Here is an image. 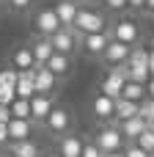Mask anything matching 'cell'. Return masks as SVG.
Here are the masks:
<instances>
[{
	"label": "cell",
	"instance_id": "6da1fadb",
	"mask_svg": "<svg viewBox=\"0 0 154 157\" xmlns=\"http://www.w3.org/2000/svg\"><path fill=\"white\" fill-rule=\"evenodd\" d=\"M72 30L77 36H88V33H102L107 30V19L102 11H91V8H80L74 22H72Z\"/></svg>",
	"mask_w": 154,
	"mask_h": 157
},
{
	"label": "cell",
	"instance_id": "7a4b0ae2",
	"mask_svg": "<svg viewBox=\"0 0 154 157\" xmlns=\"http://www.w3.org/2000/svg\"><path fill=\"white\" fill-rule=\"evenodd\" d=\"M94 144H96L105 155H107V152H121V149L127 146V141H124V135H121V130H118L116 121H113V124H105V127L96 132Z\"/></svg>",
	"mask_w": 154,
	"mask_h": 157
},
{
	"label": "cell",
	"instance_id": "3957f363",
	"mask_svg": "<svg viewBox=\"0 0 154 157\" xmlns=\"http://www.w3.org/2000/svg\"><path fill=\"white\" fill-rule=\"evenodd\" d=\"M44 124H47V130L52 132V135H66L69 132V127H72V113L63 108V105H52V110H50V116L44 119Z\"/></svg>",
	"mask_w": 154,
	"mask_h": 157
},
{
	"label": "cell",
	"instance_id": "277c9868",
	"mask_svg": "<svg viewBox=\"0 0 154 157\" xmlns=\"http://www.w3.org/2000/svg\"><path fill=\"white\" fill-rule=\"evenodd\" d=\"M33 28H36V36H52L55 30H61L63 25H61V19H58V14H55V8H41L36 17H33Z\"/></svg>",
	"mask_w": 154,
	"mask_h": 157
},
{
	"label": "cell",
	"instance_id": "5b68a950",
	"mask_svg": "<svg viewBox=\"0 0 154 157\" xmlns=\"http://www.w3.org/2000/svg\"><path fill=\"white\" fill-rule=\"evenodd\" d=\"M50 41H52V50H55V52L72 55V52H74V47L83 41V36H77L72 28H61V30H55V33L50 36Z\"/></svg>",
	"mask_w": 154,
	"mask_h": 157
},
{
	"label": "cell",
	"instance_id": "8992f818",
	"mask_svg": "<svg viewBox=\"0 0 154 157\" xmlns=\"http://www.w3.org/2000/svg\"><path fill=\"white\" fill-rule=\"evenodd\" d=\"M130 52H132V47H130V44H124V41H116V39H110L107 50L102 52V61H105V63H107V69H110V66L127 63V61H130Z\"/></svg>",
	"mask_w": 154,
	"mask_h": 157
},
{
	"label": "cell",
	"instance_id": "52a82bcc",
	"mask_svg": "<svg viewBox=\"0 0 154 157\" xmlns=\"http://www.w3.org/2000/svg\"><path fill=\"white\" fill-rule=\"evenodd\" d=\"M52 105H55V97L52 94H33L30 97V121L44 124V119L50 116Z\"/></svg>",
	"mask_w": 154,
	"mask_h": 157
},
{
	"label": "cell",
	"instance_id": "ba28073f",
	"mask_svg": "<svg viewBox=\"0 0 154 157\" xmlns=\"http://www.w3.org/2000/svg\"><path fill=\"white\" fill-rule=\"evenodd\" d=\"M110 36H113L116 41H124V44L132 47V44L138 41V36H141V28H138V22H132V19H118V22L113 25Z\"/></svg>",
	"mask_w": 154,
	"mask_h": 157
},
{
	"label": "cell",
	"instance_id": "9c48e42d",
	"mask_svg": "<svg viewBox=\"0 0 154 157\" xmlns=\"http://www.w3.org/2000/svg\"><path fill=\"white\" fill-rule=\"evenodd\" d=\"M110 30H102V33H88V36H83V52L85 55H99L102 58V52L107 50V44H110Z\"/></svg>",
	"mask_w": 154,
	"mask_h": 157
},
{
	"label": "cell",
	"instance_id": "30bf717a",
	"mask_svg": "<svg viewBox=\"0 0 154 157\" xmlns=\"http://www.w3.org/2000/svg\"><path fill=\"white\" fill-rule=\"evenodd\" d=\"M36 69H25V72H19L17 75V86H14V91H17V97L19 99H30L33 94H36Z\"/></svg>",
	"mask_w": 154,
	"mask_h": 157
},
{
	"label": "cell",
	"instance_id": "8fae6325",
	"mask_svg": "<svg viewBox=\"0 0 154 157\" xmlns=\"http://www.w3.org/2000/svg\"><path fill=\"white\" fill-rule=\"evenodd\" d=\"M146 127H149V124H146V119H141V116H132V119L118 121V130H121V135H124V141H127V144H135V141H138V135H141Z\"/></svg>",
	"mask_w": 154,
	"mask_h": 157
},
{
	"label": "cell",
	"instance_id": "7c38bea8",
	"mask_svg": "<svg viewBox=\"0 0 154 157\" xmlns=\"http://www.w3.org/2000/svg\"><path fill=\"white\" fill-rule=\"evenodd\" d=\"M83 144H85V141H83L80 135L66 132V135H61V141H58V155L61 157H80Z\"/></svg>",
	"mask_w": 154,
	"mask_h": 157
},
{
	"label": "cell",
	"instance_id": "4fadbf2b",
	"mask_svg": "<svg viewBox=\"0 0 154 157\" xmlns=\"http://www.w3.org/2000/svg\"><path fill=\"white\" fill-rule=\"evenodd\" d=\"M30 52H33V58H36V66H44L55 50H52V41H50L47 36H36L33 44H30Z\"/></svg>",
	"mask_w": 154,
	"mask_h": 157
},
{
	"label": "cell",
	"instance_id": "5bb4252c",
	"mask_svg": "<svg viewBox=\"0 0 154 157\" xmlns=\"http://www.w3.org/2000/svg\"><path fill=\"white\" fill-rule=\"evenodd\" d=\"M44 66H47V69H50V72H52L58 80H61V77H66V75L72 72V55H63V52H52V55H50V61H47Z\"/></svg>",
	"mask_w": 154,
	"mask_h": 157
},
{
	"label": "cell",
	"instance_id": "9a60e30c",
	"mask_svg": "<svg viewBox=\"0 0 154 157\" xmlns=\"http://www.w3.org/2000/svg\"><path fill=\"white\" fill-rule=\"evenodd\" d=\"M36 94H52L58 86V77L47 69V66H36Z\"/></svg>",
	"mask_w": 154,
	"mask_h": 157
},
{
	"label": "cell",
	"instance_id": "2e32d148",
	"mask_svg": "<svg viewBox=\"0 0 154 157\" xmlns=\"http://www.w3.org/2000/svg\"><path fill=\"white\" fill-rule=\"evenodd\" d=\"M113 105H116V99H110V97H105V94H96V97L91 99V110H94V116H96L99 121H110V119H113Z\"/></svg>",
	"mask_w": 154,
	"mask_h": 157
},
{
	"label": "cell",
	"instance_id": "e0dca14e",
	"mask_svg": "<svg viewBox=\"0 0 154 157\" xmlns=\"http://www.w3.org/2000/svg\"><path fill=\"white\" fill-rule=\"evenodd\" d=\"M8 152L14 157H41V146L36 144V141H11L8 146H6Z\"/></svg>",
	"mask_w": 154,
	"mask_h": 157
},
{
	"label": "cell",
	"instance_id": "ac0fdd59",
	"mask_svg": "<svg viewBox=\"0 0 154 157\" xmlns=\"http://www.w3.org/2000/svg\"><path fill=\"white\" fill-rule=\"evenodd\" d=\"M33 132V121L30 119H11L8 121V138L11 141H28Z\"/></svg>",
	"mask_w": 154,
	"mask_h": 157
},
{
	"label": "cell",
	"instance_id": "d6986e66",
	"mask_svg": "<svg viewBox=\"0 0 154 157\" xmlns=\"http://www.w3.org/2000/svg\"><path fill=\"white\" fill-rule=\"evenodd\" d=\"M77 11H80V6H77L74 0H58V3H55V14H58V19H61L63 28H72Z\"/></svg>",
	"mask_w": 154,
	"mask_h": 157
},
{
	"label": "cell",
	"instance_id": "ffe728a7",
	"mask_svg": "<svg viewBox=\"0 0 154 157\" xmlns=\"http://www.w3.org/2000/svg\"><path fill=\"white\" fill-rule=\"evenodd\" d=\"M11 66L17 72H25V69H36V58L30 52V47H17L14 55H11Z\"/></svg>",
	"mask_w": 154,
	"mask_h": 157
},
{
	"label": "cell",
	"instance_id": "44dd1931",
	"mask_svg": "<svg viewBox=\"0 0 154 157\" xmlns=\"http://www.w3.org/2000/svg\"><path fill=\"white\" fill-rule=\"evenodd\" d=\"M132 116H138V102H130V99H116V105H113V121L118 124V121H124V119H132Z\"/></svg>",
	"mask_w": 154,
	"mask_h": 157
},
{
	"label": "cell",
	"instance_id": "7402d4cb",
	"mask_svg": "<svg viewBox=\"0 0 154 157\" xmlns=\"http://www.w3.org/2000/svg\"><path fill=\"white\" fill-rule=\"evenodd\" d=\"M121 99L143 102V99H146V86H143V83H132V80H127L124 88H121Z\"/></svg>",
	"mask_w": 154,
	"mask_h": 157
},
{
	"label": "cell",
	"instance_id": "603a6c76",
	"mask_svg": "<svg viewBox=\"0 0 154 157\" xmlns=\"http://www.w3.org/2000/svg\"><path fill=\"white\" fill-rule=\"evenodd\" d=\"M8 110H11V119H30V99H14L11 105H8Z\"/></svg>",
	"mask_w": 154,
	"mask_h": 157
},
{
	"label": "cell",
	"instance_id": "cb8c5ba5",
	"mask_svg": "<svg viewBox=\"0 0 154 157\" xmlns=\"http://www.w3.org/2000/svg\"><path fill=\"white\" fill-rule=\"evenodd\" d=\"M135 146H141L143 152H149V155H154V130H143L141 135H138V141H135Z\"/></svg>",
	"mask_w": 154,
	"mask_h": 157
},
{
	"label": "cell",
	"instance_id": "d4e9b609",
	"mask_svg": "<svg viewBox=\"0 0 154 157\" xmlns=\"http://www.w3.org/2000/svg\"><path fill=\"white\" fill-rule=\"evenodd\" d=\"M17 75H19V72H17L14 66L0 69V86H11V88H14V86H17Z\"/></svg>",
	"mask_w": 154,
	"mask_h": 157
},
{
	"label": "cell",
	"instance_id": "484cf974",
	"mask_svg": "<svg viewBox=\"0 0 154 157\" xmlns=\"http://www.w3.org/2000/svg\"><path fill=\"white\" fill-rule=\"evenodd\" d=\"M80 157H105V152L94 144V141H88V144H83V152H80Z\"/></svg>",
	"mask_w": 154,
	"mask_h": 157
},
{
	"label": "cell",
	"instance_id": "4316f807",
	"mask_svg": "<svg viewBox=\"0 0 154 157\" xmlns=\"http://www.w3.org/2000/svg\"><path fill=\"white\" fill-rule=\"evenodd\" d=\"M17 99V91L11 86H0V105H11Z\"/></svg>",
	"mask_w": 154,
	"mask_h": 157
},
{
	"label": "cell",
	"instance_id": "83f0119b",
	"mask_svg": "<svg viewBox=\"0 0 154 157\" xmlns=\"http://www.w3.org/2000/svg\"><path fill=\"white\" fill-rule=\"evenodd\" d=\"M124 157H152V155L143 152V149L135 146V144H127V146H124Z\"/></svg>",
	"mask_w": 154,
	"mask_h": 157
},
{
	"label": "cell",
	"instance_id": "f1b7e54d",
	"mask_svg": "<svg viewBox=\"0 0 154 157\" xmlns=\"http://www.w3.org/2000/svg\"><path fill=\"white\" fill-rule=\"evenodd\" d=\"M11 144V138H8V124H0V149H6Z\"/></svg>",
	"mask_w": 154,
	"mask_h": 157
},
{
	"label": "cell",
	"instance_id": "f546056e",
	"mask_svg": "<svg viewBox=\"0 0 154 157\" xmlns=\"http://www.w3.org/2000/svg\"><path fill=\"white\" fill-rule=\"evenodd\" d=\"M105 6H107L110 11H124V8H127V0H105Z\"/></svg>",
	"mask_w": 154,
	"mask_h": 157
},
{
	"label": "cell",
	"instance_id": "4dcf8cb0",
	"mask_svg": "<svg viewBox=\"0 0 154 157\" xmlns=\"http://www.w3.org/2000/svg\"><path fill=\"white\" fill-rule=\"evenodd\" d=\"M8 6H11L14 11H25V8L30 6V0H8Z\"/></svg>",
	"mask_w": 154,
	"mask_h": 157
},
{
	"label": "cell",
	"instance_id": "1f68e13d",
	"mask_svg": "<svg viewBox=\"0 0 154 157\" xmlns=\"http://www.w3.org/2000/svg\"><path fill=\"white\" fill-rule=\"evenodd\" d=\"M11 121V110H8V105H0V124H8Z\"/></svg>",
	"mask_w": 154,
	"mask_h": 157
},
{
	"label": "cell",
	"instance_id": "d6a6232c",
	"mask_svg": "<svg viewBox=\"0 0 154 157\" xmlns=\"http://www.w3.org/2000/svg\"><path fill=\"white\" fill-rule=\"evenodd\" d=\"M146 97L154 99V77H149V83H146Z\"/></svg>",
	"mask_w": 154,
	"mask_h": 157
},
{
	"label": "cell",
	"instance_id": "836d02e7",
	"mask_svg": "<svg viewBox=\"0 0 154 157\" xmlns=\"http://www.w3.org/2000/svg\"><path fill=\"white\" fill-rule=\"evenodd\" d=\"M127 6H130V8H143L146 0H127Z\"/></svg>",
	"mask_w": 154,
	"mask_h": 157
},
{
	"label": "cell",
	"instance_id": "e575fe53",
	"mask_svg": "<svg viewBox=\"0 0 154 157\" xmlns=\"http://www.w3.org/2000/svg\"><path fill=\"white\" fill-rule=\"evenodd\" d=\"M149 75L154 77V52H149Z\"/></svg>",
	"mask_w": 154,
	"mask_h": 157
},
{
	"label": "cell",
	"instance_id": "d590c367",
	"mask_svg": "<svg viewBox=\"0 0 154 157\" xmlns=\"http://www.w3.org/2000/svg\"><path fill=\"white\" fill-rule=\"evenodd\" d=\"M105 157H124V149H121V152H107Z\"/></svg>",
	"mask_w": 154,
	"mask_h": 157
},
{
	"label": "cell",
	"instance_id": "8d00e7d4",
	"mask_svg": "<svg viewBox=\"0 0 154 157\" xmlns=\"http://www.w3.org/2000/svg\"><path fill=\"white\" fill-rule=\"evenodd\" d=\"M143 8H149V11L154 14V0H146V6H143Z\"/></svg>",
	"mask_w": 154,
	"mask_h": 157
},
{
	"label": "cell",
	"instance_id": "74e56055",
	"mask_svg": "<svg viewBox=\"0 0 154 157\" xmlns=\"http://www.w3.org/2000/svg\"><path fill=\"white\" fill-rule=\"evenodd\" d=\"M0 157H14V155H11L8 149H0Z\"/></svg>",
	"mask_w": 154,
	"mask_h": 157
},
{
	"label": "cell",
	"instance_id": "f35d334b",
	"mask_svg": "<svg viewBox=\"0 0 154 157\" xmlns=\"http://www.w3.org/2000/svg\"><path fill=\"white\" fill-rule=\"evenodd\" d=\"M41 157H61L58 152H47V155H41Z\"/></svg>",
	"mask_w": 154,
	"mask_h": 157
},
{
	"label": "cell",
	"instance_id": "ab89813d",
	"mask_svg": "<svg viewBox=\"0 0 154 157\" xmlns=\"http://www.w3.org/2000/svg\"><path fill=\"white\" fill-rule=\"evenodd\" d=\"M149 52H154V36H152V41H149Z\"/></svg>",
	"mask_w": 154,
	"mask_h": 157
}]
</instances>
